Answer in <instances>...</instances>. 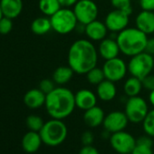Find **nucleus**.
<instances>
[{"mask_svg": "<svg viewBox=\"0 0 154 154\" xmlns=\"http://www.w3.org/2000/svg\"><path fill=\"white\" fill-rule=\"evenodd\" d=\"M98 58V50L89 39L74 41L67 54L68 65L76 74H86L92 68L97 66Z\"/></svg>", "mask_w": 154, "mask_h": 154, "instance_id": "nucleus-1", "label": "nucleus"}, {"mask_svg": "<svg viewBox=\"0 0 154 154\" xmlns=\"http://www.w3.org/2000/svg\"><path fill=\"white\" fill-rule=\"evenodd\" d=\"M45 107L51 118L63 120L69 117L76 108L74 94L66 87H55L46 94Z\"/></svg>", "mask_w": 154, "mask_h": 154, "instance_id": "nucleus-2", "label": "nucleus"}, {"mask_svg": "<svg viewBox=\"0 0 154 154\" xmlns=\"http://www.w3.org/2000/svg\"><path fill=\"white\" fill-rule=\"evenodd\" d=\"M120 51L126 56L131 57L145 52L148 35L135 27H127L116 35Z\"/></svg>", "mask_w": 154, "mask_h": 154, "instance_id": "nucleus-3", "label": "nucleus"}, {"mask_svg": "<svg viewBox=\"0 0 154 154\" xmlns=\"http://www.w3.org/2000/svg\"><path fill=\"white\" fill-rule=\"evenodd\" d=\"M39 133L43 143L50 147H56L61 145L66 140L68 129L63 120L52 118L45 122Z\"/></svg>", "mask_w": 154, "mask_h": 154, "instance_id": "nucleus-4", "label": "nucleus"}, {"mask_svg": "<svg viewBox=\"0 0 154 154\" xmlns=\"http://www.w3.org/2000/svg\"><path fill=\"white\" fill-rule=\"evenodd\" d=\"M52 29L59 35H68L76 29L78 21L73 10L68 8H62L54 15L50 17Z\"/></svg>", "mask_w": 154, "mask_h": 154, "instance_id": "nucleus-5", "label": "nucleus"}, {"mask_svg": "<svg viewBox=\"0 0 154 154\" xmlns=\"http://www.w3.org/2000/svg\"><path fill=\"white\" fill-rule=\"evenodd\" d=\"M128 64V72L131 76L142 80L154 70V57L146 52L131 56Z\"/></svg>", "mask_w": 154, "mask_h": 154, "instance_id": "nucleus-6", "label": "nucleus"}, {"mask_svg": "<svg viewBox=\"0 0 154 154\" xmlns=\"http://www.w3.org/2000/svg\"><path fill=\"white\" fill-rule=\"evenodd\" d=\"M147 102L140 96L129 97L125 103L124 112L131 123H141L149 112Z\"/></svg>", "mask_w": 154, "mask_h": 154, "instance_id": "nucleus-7", "label": "nucleus"}, {"mask_svg": "<svg viewBox=\"0 0 154 154\" xmlns=\"http://www.w3.org/2000/svg\"><path fill=\"white\" fill-rule=\"evenodd\" d=\"M72 10L78 23L85 26L96 20L99 14L98 6L94 0H79Z\"/></svg>", "mask_w": 154, "mask_h": 154, "instance_id": "nucleus-8", "label": "nucleus"}, {"mask_svg": "<svg viewBox=\"0 0 154 154\" xmlns=\"http://www.w3.org/2000/svg\"><path fill=\"white\" fill-rule=\"evenodd\" d=\"M105 79L117 83L122 81L128 72V64L120 57L106 60L102 67Z\"/></svg>", "mask_w": 154, "mask_h": 154, "instance_id": "nucleus-9", "label": "nucleus"}, {"mask_svg": "<svg viewBox=\"0 0 154 154\" xmlns=\"http://www.w3.org/2000/svg\"><path fill=\"white\" fill-rule=\"evenodd\" d=\"M109 140L112 148L119 154L131 153L136 145V139L125 130L112 133Z\"/></svg>", "mask_w": 154, "mask_h": 154, "instance_id": "nucleus-10", "label": "nucleus"}, {"mask_svg": "<svg viewBox=\"0 0 154 154\" xmlns=\"http://www.w3.org/2000/svg\"><path fill=\"white\" fill-rule=\"evenodd\" d=\"M130 14L125 11L113 9L110 11L104 19V24L106 25L108 30L112 33L118 34L128 27L130 22Z\"/></svg>", "mask_w": 154, "mask_h": 154, "instance_id": "nucleus-11", "label": "nucleus"}, {"mask_svg": "<svg viewBox=\"0 0 154 154\" xmlns=\"http://www.w3.org/2000/svg\"><path fill=\"white\" fill-rule=\"evenodd\" d=\"M128 117L124 112L122 111H112L105 115L103 126V129L111 133L124 131L129 123Z\"/></svg>", "mask_w": 154, "mask_h": 154, "instance_id": "nucleus-12", "label": "nucleus"}, {"mask_svg": "<svg viewBox=\"0 0 154 154\" xmlns=\"http://www.w3.org/2000/svg\"><path fill=\"white\" fill-rule=\"evenodd\" d=\"M74 100L76 107L86 111L95 105H97L98 97L96 94L88 89H81L74 94Z\"/></svg>", "mask_w": 154, "mask_h": 154, "instance_id": "nucleus-13", "label": "nucleus"}, {"mask_svg": "<svg viewBox=\"0 0 154 154\" xmlns=\"http://www.w3.org/2000/svg\"><path fill=\"white\" fill-rule=\"evenodd\" d=\"M108 31L109 30L104 22L97 19L86 25L85 28V34L87 39L94 42H101L106 38Z\"/></svg>", "mask_w": 154, "mask_h": 154, "instance_id": "nucleus-14", "label": "nucleus"}, {"mask_svg": "<svg viewBox=\"0 0 154 154\" xmlns=\"http://www.w3.org/2000/svg\"><path fill=\"white\" fill-rule=\"evenodd\" d=\"M98 54L104 61L118 57L121 53L116 38H104L102 40L98 46Z\"/></svg>", "mask_w": 154, "mask_h": 154, "instance_id": "nucleus-15", "label": "nucleus"}, {"mask_svg": "<svg viewBox=\"0 0 154 154\" xmlns=\"http://www.w3.org/2000/svg\"><path fill=\"white\" fill-rule=\"evenodd\" d=\"M135 26L147 35H152L154 33V12L141 10L135 17Z\"/></svg>", "mask_w": 154, "mask_h": 154, "instance_id": "nucleus-16", "label": "nucleus"}, {"mask_svg": "<svg viewBox=\"0 0 154 154\" xmlns=\"http://www.w3.org/2000/svg\"><path fill=\"white\" fill-rule=\"evenodd\" d=\"M46 94L43 93L39 88H34L29 90L24 95L23 101L26 107L29 109H38L45 105Z\"/></svg>", "mask_w": 154, "mask_h": 154, "instance_id": "nucleus-17", "label": "nucleus"}, {"mask_svg": "<svg viewBox=\"0 0 154 154\" xmlns=\"http://www.w3.org/2000/svg\"><path fill=\"white\" fill-rule=\"evenodd\" d=\"M105 117L104 111L100 106H94L84 113V122L90 128H97L103 124Z\"/></svg>", "mask_w": 154, "mask_h": 154, "instance_id": "nucleus-18", "label": "nucleus"}, {"mask_svg": "<svg viewBox=\"0 0 154 154\" xmlns=\"http://www.w3.org/2000/svg\"><path fill=\"white\" fill-rule=\"evenodd\" d=\"M96 95L103 102H111L117 95V88L115 83L104 79L96 87Z\"/></svg>", "mask_w": 154, "mask_h": 154, "instance_id": "nucleus-19", "label": "nucleus"}, {"mask_svg": "<svg viewBox=\"0 0 154 154\" xmlns=\"http://www.w3.org/2000/svg\"><path fill=\"white\" fill-rule=\"evenodd\" d=\"M43 143L41 135L37 131H29L22 138V148L27 153L36 152Z\"/></svg>", "mask_w": 154, "mask_h": 154, "instance_id": "nucleus-20", "label": "nucleus"}, {"mask_svg": "<svg viewBox=\"0 0 154 154\" xmlns=\"http://www.w3.org/2000/svg\"><path fill=\"white\" fill-rule=\"evenodd\" d=\"M0 7L4 17L14 19L20 16L23 10V1L22 0H0Z\"/></svg>", "mask_w": 154, "mask_h": 154, "instance_id": "nucleus-21", "label": "nucleus"}, {"mask_svg": "<svg viewBox=\"0 0 154 154\" xmlns=\"http://www.w3.org/2000/svg\"><path fill=\"white\" fill-rule=\"evenodd\" d=\"M73 74L74 72L69 65H61L54 71L52 79L54 80L55 85L63 86L72 80Z\"/></svg>", "mask_w": 154, "mask_h": 154, "instance_id": "nucleus-22", "label": "nucleus"}, {"mask_svg": "<svg viewBox=\"0 0 154 154\" xmlns=\"http://www.w3.org/2000/svg\"><path fill=\"white\" fill-rule=\"evenodd\" d=\"M142 89L143 86L141 80L131 75L123 84V92L128 98L138 96L141 93Z\"/></svg>", "mask_w": 154, "mask_h": 154, "instance_id": "nucleus-23", "label": "nucleus"}, {"mask_svg": "<svg viewBox=\"0 0 154 154\" xmlns=\"http://www.w3.org/2000/svg\"><path fill=\"white\" fill-rule=\"evenodd\" d=\"M152 137L145 134L136 139V145L132 150V154H153Z\"/></svg>", "mask_w": 154, "mask_h": 154, "instance_id": "nucleus-24", "label": "nucleus"}, {"mask_svg": "<svg viewBox=\"0 0 154 154\" xmlns=\"http://www.w3.org/2000/svg\"><path fill=\"white\" fill-rule=\"evenodd\" d=\"M30 28L31 31L36 35H44L53 30L51 20L48 17H40L35 18L31 23Z\"/></svg>", "mask_w": 154, "mask_h": 154, "instance_id": "nucleus-25", "label": "nucleus"}, {"mask_svg": "<svg viewBox=\"0 0 154 154\" xmlns=\"http://www.w3.org/2000/svg\"><path fill=\"white\" fill-rule=\"evenodd\" d=\"M39 10L45 17H52L58 10L62 8L58 0H39L38 2Z\"/></svg>", "mask_w": 154, "mask_h": 154, "instance_id": "nucleus-26", "label": "nucleus"}, {"mask_svg": "<svg viewBox=\"0 0 154 154\" xmlns=\"http://www.w3.org/2000/svg\"><path fill=\"white\" fill-rule=\"evenodd\" d=\"M85 75H86V79L88 83L90 85H96V86L105 79L103 69L97 66L92 68Z\"/></svg>", "mask_w": 154, "mask_h": 154, "instance_id": "nucleus-27", "label": "nucleus"}, {"mask_svg": "<svg viewBox=\"0 0 154 154\" xmlns=\"http://www.w3.org/2000/svg\"><path fill=\"white\" fill-rule=\"evenodd\" d=\"M26 126L29 129V131H33L39 132L41 131V129L43 128V126L45 124V122H44L43 118L40 117L39 115L30 114L26 118Z\"/></svg>", "mask_w": 154, "mask_h": 154, "instance_id": "nucleus-28", "label": "nucleus"}, {"mask_svg": "<svg viewBox=\"0 0 154 154\" xmlns=\"http://www.w3.org/2000/svg\"><path fill=\"white\" fill-rule=\"evenodd\" d=\"M141 123L145 134L154 138V108L149 111Z\"/></svg>", "mask_w": 154, "mask_h": 154, "instance_id": "nucleus-29", "label": "nucleus"}, {"mask_svg": "<svg viewBox=\"0 0 154 154\" xmlns=\"http://www.w3.org/2000/svg\"><path fill=\"white\" fill-rule=\"evenodd\" d=\"M111 5L114 9L125 11L130 15L132 13L131 0H111Z\"/></svg>", "mask_w": 154, "mask_h": 154, "instance_id": "nucleus-30", "label": "nucleus"}, {"mask_svg": "<svg viewBox=\"0 0 154 154\" xmlns=\"http://www.w3.org/2000/svg\"><path fill=\"white\" fill-rule=\"evenodd\" d=\"M13 19L3 17L0 19V34L1 35H8L12 31L13 28Z\"/></svg>", "mask_w": 154, "mask_h": 154, "instance_id": "nucleus-31", "label": "nucleus"}, {"mask_svg": "<svg viewBox=\"0 0 154 154\" xmlns=\"http://www.w3.org/2000/svg\"><path fill=\"white\" fill-rule=\"evenodd\" d=\"M38 88L45 93V94H48L49 93H51L54 88H55V83L54 82L53 79H43L40 83H39V86Z\"/></svg>", "mask_w": 154, "mask_h": 154, "instance_id": "nucleus-32", "label": "nucleus"}, {"mask_svg": "<svg viewBox=\"0 0 154 154\" xmlns=\"http://www.w3.org/2000/svg\"><path fill=\"white\" fill-rule=\"evenodd\" d=\"M143 89L150 92L154 90V74L150 73L141 80Z\"/></svg>", "mask_w": 154, "mask_h": 154, "instance_id": "nucleus-33", "label": "nucleus"}, {"mask_svg": "<svg viewBox=\"0 0 154 154\" xmlns=\"http://www.w3.org/2000/svg\"><path fill=\"white\" fill-rule=\"evenodd\" d=\"M81 140L84 145H93L94 140V133L91 131H85L81 136Z\"/></svg>", "mask_w": 154, "mask_h": 154, "instance_id": "nucleus-34", "label": "nucleus"}, {"mask_svg": "<svg viewBox=\"0 0 154 154\" xmlns=\"http://www.w3.org/2000/svg\"><path fill=\"white\" fill-rule=\"evenodd\" d=\"M139 5L141 10L154 12V0H139Z\"/></svg>", "mask_w": 154, "mask_h": 154, "instance_id": "nucleus-35", "label": "nucleus"}, {"mask_svg": "<svg viewBox=\"0 0 154 154\" xmlns=\"http://www.w3.org/2000/svg\"><path fill=\"white\" fill-rule=\"evenodd\" d=\"M79 154H100V152L93 145H84L80 149Z\"/></svg>", "mask_w": 154, "mask_h": 154, "instance_id": "nucleus-36", "label": "nucleus"}, {"mask_svg": "<svg viewBox=\"0 0 154 154\" xmlns=\"http://www.w3.org/2000/svg\"><path fill=\"white\" fill-rule=\"evenodd\" d=\"M145 52L149 54L150 55H152L154 57V37L148 38V42H147V45H146Z\"/></svg>", "mask_w": 154, "mask_h": 154, "instance_id": "nucleus-37", "label": "nucleus"}, {"mask_svg": "<svg viewBox=\"0 0 154 154\" xmlns=\"http://www.w3.org/2000/svg\"><path fill=\"white\" fill-rule=\"evenodd\" d=\"M60 5L62 6V8H72L73 7L79 0H58Z\"/></svg>", "mask_w": 154, "mask_h": 154, "instance_id": "nucleus-38", "label": "nucleus"}, {"mask_svg": "<svg viewBox=\"0 0 154 154\" xmlns=\"http://www.w3.org/2000/svg\"><path fill=\"white\" fill-rule=\"evenodd\" d=\"M149 102L151 104V106L154 108V90L149 92Z\"/></svg>", "mask_w": 154, "mask_h": 154, "instance_id": "nucleus-39", "label": "nucleus"}, {"mask_svg": "<svg viewBox=\"0 0 154 154\" xmlns=\"http://www.w3.org/2000/svg\"><path fill=\"white\" fill-rule=\"evenodd\" d=\"M3 17H4V15H3L2 9H1V7H0V19H1V18H2Z\"/></svg>", "mask_w": 154, "mask_h": 154, "instance_id": "nucleus-40", "label": "nucleus"}, {"mask_svg": "<svg viewBox=\"0 0 154 154\" xmlns=\"http://www.w3.org/2000/svg\"><path fill=\"white\" fill-rule=\"evenodd\" d=\"M124 154H132V153H124Z\"/></svg>", "mask_w": 154, "mask_h": 154, "instance_id": "nucleus-41", "label": "nucleus"}, {"mask_svg": "<svg viewBox=\"0 0 154 154\" xmlns=\"http://www.w3.org/2000/svg\"><path fill=\"white\" fill-rule=\"evenodd\" d=\"M153 35H154V33H153Z\"/></svg>", "mask_w": 154, "mask_h": 154, "instance_id": "nucleus-42", "label": "nucleus"}]
</instances>
